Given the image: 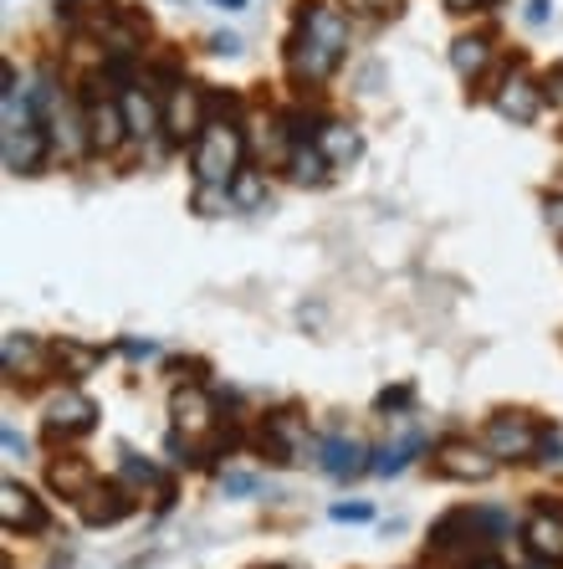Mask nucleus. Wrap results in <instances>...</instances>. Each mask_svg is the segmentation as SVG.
Segmentation results:
<instances>
[{
	"label": "nucleus",
	"mask_w": 563,
	"mask_h": 569,
	"mask_svg": "<svg viewBox=\"0 0 563 569\" xmlns=\"http://www.w3.org/2000/svg\"><path fill=\"white\" fill-rule=\"evenodd\" d=\"M435 472L451 477V482H486V477L497 472V457L486 447H472V441H445L435 451Z\"/></svg>",
	"instance_id": "4"
},
{
	"label": "nucleus",
	"mask_w": 563,
	"mask_h": 569,
	"mask_svg": "<svg viewBox=\"0 0 563 569\" xmlns=\"http://www.w3.org/2000/svg\"><path fill=\"white\" fill-rule=\"evenodd\" d=\"M231 196H237L241 206H257V200H262V180H257V174H237V180H231Z\"/></svg>",
	"instance_id": "22"
},
{
	"label": "nucleus",
	"mask_w": 563,
	"mask_h": 569,
	"mask_svg": "<svg viewBox=\"0 0 563 569\" xmlns=\"http://www.w3.org/2000/svg\"><path fill=\"white\" fill-rule=\"evenodd\" d=\"M0 441H6V451H11V457H27V441H21V431H16V426H6V431H0Z\"/></svg>",
	"instance_id": "27"
},
{
	"label": "nucleus",
	"mask_w": 563,
	"mask_h": 569,
	"mask_svg": "<svg viewBox=\"0 0 563 569\" xmlns=\"http://www.w3.org/2000/svg\"><path fill=\"white\" fill-rule=\"evenodd\" d=\"M523 539H527V555L533 559H543V565H563V518L537 513L523 529Z\"/></svg>",
	"instance_id": "14"
},
{
	"label": "nucleus",
	"mask_w": 563,
	"mask_h": 569,
	"mask_svg": "<svg viewBox=\"0 0 563 569\" xmlns=\"http://www.w3.org/2000/svg\"><path fill=\"white\" fill-rule=\"evenodd\" d=\"M231 200H237V196H231L225 186H200L195 190V211L200 216H225V211H231Z\"/></svg>",
	"instance_id": "21"
},
{
	"label": "nucleus",
	"mask_w": 563,
	"mask_h": 569,
	"mask_svg": "<svg viewBox=\"0 0 563 569\" xmlns=\"http://www.w3.org/2000/svg\"><path fill=\"white\" fill-rule=\"evenodd\" d=\"M221 488H225V492H237V498H241V492L257 488V477H251V472H225V477H221Z\"/></svg>",
	"instance_id": "25"
},
{
	"label": "nucleus",
	"mask_w": 563,
	"mask_h": 569,
	"mask_svg": "<svg viewBox=\"0 0 563 569\" xmlns=\"http://www.w3.org/2000/svg\"><path fill=\"white\" fill-rule=\"evenodd\" d=\"M369 513H374L369 503H333V518H339V523H364Z\"/></svg>",
	"instance_id": "24"
},
{
	"label": "nucleus",
	"mask_w": 563,
	"mask_h": 569,
	"mask_svg": "<svg viewBox=\"0 0 563 569\" xmlns=\"http://www.w3.org/2000/svg\"><path fill=\"white\" fill-rule=\"evenodd\" d=\"M486 62H492V41L486 37H456L451 41V67H456L461 78H476Z\"/></svg>",
	"instance_id": "18"
},
{
	"label": "nucleus",
	"mask_w": 563,
	"mask_h": 569,
	"mask_svg": "<svg viewBox=\"0 0 563 569\" xmlns=\"http://www.w3.org/2000/svg\"><path fill=\"white\" fill-rule=\"evenodd\" d=\"M288 164H292V180H298V186H323L328 170H333V159L318 149V139H308V144H292Z\"/></svg>",
	"instance_id": "16"
},
{
	"label": "nucleus",
	"mask_w": 563,
	"mask_h": 569,
	"mask_svg": "<svg viewBox=\"0 0 563 569\" xmlns=\"http://www.w3.org/2000/svg\"><path fill=\"white\" fill-rule=\"evenodd\" d=\"M415 451H425V437H420V431H405V437L394 441V447H380V451H374V462H369V467H374L380 477H394V472H405Z\"/></svg>",
	"instance_id": "17"
},
{
	"label": "nucleus",
	"mask_w": 563,
	"mask_h": 569,
	"mask_svg": "<svg viewBox=\"0 0 563 569\" xmlns=\"http://www.w3.org/2000/svg\"><path fill=\"white\" fill-rule=\"evenodd\" d=\"M98 426V406H92L82 390H62L52 400V411H47V437H78V431H92Z\"/></svg>",
	"instance_id": "7"
},
{
	"label": "nucleus",
	"mask_w": 563,
	"mask_h": 569,
	"mask_svg": "<svg viewBox=\"0 0 563 569\" xmlns=\"http://www.w3.org/2000/svg\"><path fill=\"white\" fill-rule=\"evenodd\" d=\"M41 154H47V133L37 129V119L21 129H6V170L11 174H37Z\"/></svg>",
	"instance_id": "11"
},
{
	"label": "nucleus",
	"mask_w": 563,
	"mask_h": 569,
	"mask_svg": "<svg viewBox=\"0 0 563 569\" xmlns=\"http://www.w3.org/2000/svg\"><path fill=\"white\" fill-rule=\"evenodd\" d=\"M537 426L527 421L523 411H502V416H492L486 421V431H482V447L497 457V462H523V457H533L537 451Z\"/></svg>",
	"instance_id": "3"
},
{
	"label": "nucleus",
	"mask_w": 563,
	"mask_h": 569,
	"mask_svg": "<svg viewBox=\"0 0 563 569\" xmlns=\"http://www.w3.org/2000/svg\"><path fill=\"white\" fill-rule=\"evenodd\" d=\"M205 113H210V98L200 93V88H190V82H180V88L164 98V129H170L174 139H200L210 123Z\"/></svg>",
	"instance_id": "5"
},
{
	"label": "nucleus",
	"mask_w": 563,
	"mask_h": 569,
	"mask_svg": "<svg viewBox=\"0 0 563 569\" xmlns=\"http://www.w3.org/2000/svg\"><path fill=\"white\" fill-rule=\"evenodd\" d=\"M410 400H415V390H410V385H400V390H384L374 406H380V411H405Z\"/></svg>",
	"instance_id": "23"
},
{
	"label": "nucleus",
	"mask_w": 563,
	"mask_h": 569,
	"mask_svg": "<svg viewBox=\"0 0 563 569\" xmlns=\"http://www.w3.org/2000/svg\"><path fill=\"white\" fill-rule=\"evenodd\" d=\"M537 451H543V462H563V447H559V437L537 441Z\"/></svg>",
	"instance_id": "30"
},
{
	"label": "nucleus",
	"mask_w": 563,
	"mask_h": 569,
	"mask_svg": "<svg viewBox=\"0 0 563 569\" xmlns=\"http://www.w3.org/2000/svg\"><path fill=\"white\" fill-rule=\"evenodd\" d=\"M549 6L553 0H527V27H543V21H549Z\"/></svg>",
	"instance_id": "28"
},
{
	"label": "nucleus",
	"mask_w": 563,
	"mask_h": 569,
	"mask_svg": "<svg viewBox=\"0 0 563 569\" xmlns=\"http://www.w3.org/2000/svg\"><path fill=\"white\" fill-rule=\"evenodd\" d=\"M215 6H221V11H241V6H247V0H215Z\"/></svg>",
	"instance_id": "32"
},
{
	"label": "nucleus",
	"mask_w": 563,
	"mask_h": 569,
	"mask_svg": "<svg viewBox=\"0 0 563 569\" xmlns=\"http://www.w3.org/2000/svg\"><path fill=\"white\" fill-rule=\"evenodd\" d=\"M47 482H52V488L62 492V498H72V503H82V492H88L92 482H98V477H92V467L82 462V457H62V462H52V467H47Z\"/></svg>",
	"instance_id": "15"
},
{
	"label": "nucleus",
	"mask_w": 563,
	"mask_h": 569,
	"mask_svg": "<svg viewBox=\"0 0 563 569\" xmlns=\"http://www.w3.org/2000/svg\"><path fill=\"white\" fill-rule=\"evenodd\" d=\"M241 154H247V139H241L237 123L210 119L205 133L195 139V180L200 186H225L241 174Z\"/></svg>",
	"instance_id": "2"
},
{
	"label": "nucleus",
	"mask_w": 563,
	"mask_h": 569,
	"mask_svg": "<svg viewBox=\"0 0 563 569\" xmlns=\"http://www.w3.org/2000/svg\"><path fill=\"white\" fill-rule=\"evenodd\" d=\"M318 467H323L328 477H359L364 472V447H359L354 437H328L323 447H318Z\"/></svg>",
	"instance_id": "13"
},
{
	"label": "nucleus",
	"mask_w": 563,
	"mask_h": 569,
	"mask_svg": "<svg viewBox=\"0 0 563 569\" xmlns=\"http://www.w3.org/2000/svg\"><path fill=\"white\" fill-rule=\"evenodd\" d=\"M123 113H129V133H139V139H149L154 133V98L144 93V88H129L123 93Z\"/></svg>",
	"instance_id": "20"
},
{
	"label": "nucleus",
	"mask_w": 563,
	"mask_h": 569,
	"mask_svg": "<svg viewBox=\"0 0 563 569\" xmlns=\"http://www.w3.org/2000/svg\"><path fill=\"white\" fill-rule=\"evenodd\" d=\"M543 93H549L553 103H563V67H553L549 72V88H543Z\"/></svg>",
	"instance_id": "29"
},
{
	"label": "nucleus",
	"mask_w": 563,
	"mask_h": 569,
	"mask_svg": "<svg viewBox=\"0 0 563 569\" xmlns=\"http://www.w3.org/2000/svg\"><path fill=\"white\" fill-rule=\"evenodd\" d=\"M482 569H497V565H482Z\"/></svg>",
	"instance_id": "33"
},
{
	"label": "nucleus",
	"mask_w": 563,
	"mask_h": 569,
	"mask_svg": "<svg viewBox=\"0 0 563 569\" xmlns=\"http://www.w3.org/2000/svg\"><path fill=\"white\" fill-rule=\"evenodd\" d=\"M123 139H129V113H123V103L92 98L88 103V144L98 149V154H113Z\"/></svg>",
	"instance_id": "6"
},
{
	"label": "nucleus",
	"mask_w": 563,
	"mask_h": 569,
	"mask_svg": "<svg viewBox=\"0 0 563 569\" xmlns=\"http://www.w3.org/2000/svg\"><path fill=\"white\" fill-rule=\"evenodd\" d=\"M318 149H323L333 164H343V159L359 154V133L349 129V123H323V133H318Z\"/></svg>",
	"instance_id": "19"
},
{
	"label": "nucleus",
	"mask_w": 563,
	"mask_h": 569,
	"mask_svg": "<svg viewBox=\"0 0 563 569\" xmlns=\"http://www.w3.org/2000/svg\"><path fill=\"white\" fill-rule=\"evenodd\" d=\"M0 518H6V529H21V533H41L52 523L47 508H41L21 482H6V488H0Z\"/></svg>",
	"instance_id": "10"
},
{
	"label": "nucleus",
	"mask_w": 563,
	"mask_h": 569,
	"mask_svg": "<svg viewBox=\"0 0 563 569\" xmlns=\"http://www.w3.org/2000/svg\"><path fill=\"white\" fill-rule=\"evenodd\" d=\"M537 103H543V93L533 88L527 67L512 62L507 82L497 88V113H502V119H512V123H533V119H537Z\"/></svg>",
	"instance_id": "8"
},
{
	"label": "nucleus",
	"mask_w": 563,
	"mask_h": 569,
	"mask_svg": "<svg viewBox=\"0 0 563 569\" xmlns=\"http://www.w3.org/2000/svg\"><path fill=\"white\" fill-rule=\"evenodd\" d=\"M210 47H215V52H221V57H237V52H241V37H231V31H221V37H210Z\"/></svg>",
	"instance_id": "26"
},
{
	"label": "nucleus",
	"mask_w": 563,
	"mask_h": 569,
	"mask_svg": "<svg viewBox=\"0 0 563 569\" xmlns=\"http://www.w3.org/2000/svg\"><path fill=\"white\" fill-rule=\"evenodd\" d=\"M78 508L92 529H108V523H119V518L133 513V498H129V488H119V482H92V488L82 492Z\"/></svg>",
	"instance_id": "9"
},
{
	"label": "nucleus",
	"mask_w": 563,
	"mask_h": 569,
	"mask_svg": "<svg viewBox=\"0 0 563 569\" xmlns=\"http://www.w3.org/2000/svg\"><path fill=\"white\" fill-rule=\"evenodd\" d=\"M549 221H553V231L563 237V200H559V206H549Z\"/></svg>",
	"instance_id": "31"
},
{
	"label": "nucleus",
	"mask_w": 563,
	"mask_h": 569,
	"mask_svg": "<svg viewBox=\"0 0 563 569\" xmlns=\"http://www.w3.org/2000/svg\"><path fill=\"white\" fill-rule=\"evenodd\" d=\"M174 426H180L184 437H200V431L215 426V406H210V396L200 390V385H190V390L174 396Z\"/></svg>",
	"instance_id": "12"
},
{
	"label": "nucleus",
	"mask_w": 563,
	"mask_h": 569,
	"mask_svg": "<svg viewBox=\"0 0 563 569\" xmlns=\"http://www.w3.org/2000/svg\"><path fill=\"white\" fill-rule=\"evenodd\" d=\"M349 52V16L333 6H302L298 11V31L288 41V62L298 78L323 82L333 67Z\"/></svg>",
	"instance_id": "1"
}]
</instances>
